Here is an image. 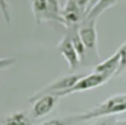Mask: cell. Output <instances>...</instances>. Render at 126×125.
I'll use <instances>...</instances> for the list:
<instances>
[{
  "label": "cell",
  "instance_id": "6da1fadb",
  "mask_svg": "<svg viewBox=\"0 0 126 125\" xmlns=\"http://www.w3.org/2000/svg\"><path fill=\"white\" fill-rule=\"evenodd\" d=\"M125 111H126V94H116L107 97L99 104L88 110L74 114L72 116V119L73 121H86L94 118L114 116L115 114H119Z\"/></svg>",
  "mask_w": 126,
  "mask_h": 125
},
{
  "label": "cell",
  "instance_id": "7a4b0ae2",
  "mask_svg": "<svg viewBox=\"0 0 126 125\" xmlns=\"http://www.w3.org/2000/svg\"><path fill=\"white\" fill-rule=\"evenodd\" d=\"M96 20L84 19L78 28L79 35L86 48V58L84 64H94L100 62L97 48V32H96Z\"/></svg>",
  "mask_w": 126,
  "mask_h": 125
},
{
  "label": "cell",
  "instance_id": "3957f363",
  "mask_svg": "<svg viewBox=\"0 0 126 125\" xmlns=\"http://www.w3.org/2000/svg\"><path fill=\"white\" fill-rule=\"evenodd\" d=\"M108 80H109L108 77L101 75L99 73H96V72H92L88 75L84 74L83 77H81L73 87H71L69 90L65 92L57 94V95L59 97H62V96H66V95H69L75 93H82L85 91H90V90H93V89H95V88H98L104 85Z\"/></svg>",
  "mask_w": 126,
  "mask_h": 125
},
{
  "label": "cell",
  "instance_id": "277c9868",
  "mask_svg": "<svg viewBox=\"0 0 126 125\" xmlns=\"http://www.w3.org/2000/svg\"><path fill=\"white\" fill-rule=\"evenodd\" d=\"M84 74H78V73H74V74H69V75H65L62 77H58L57 79H55L54 81H52L51 83L45 85L43 88L39 89L37 92H35L30 98H33L36 96H39L41 94H59L62 92H65L67 90H69L71 87H73L76 82L83 77Z\"/></svg>",
  "mask_w": 126,
  "mask_h": 125
},
{
  "label": "cell",
  "instance_id": "5b68a950",
  "mask_svg": "<svg viewBox=\"0 0 126 125\" xmlns=\"http://www.w3.org/2000/svg\"><path fill=\"white\" fill-rule=\"evenodd\" d=\"M62 26L66 29L78 28L85 19V14L80 8L76 0H66L61 9Z\"/></svg>",
  "mask_w": 126,
  "mask_h": 125
},
{
  "label": "cell",
  "instance_id": "8992f818",
  "mask_svg": "<svg viewBox=\"0 0 126 125\" xmlns=\"http://www.w3.org/2000/svg\"><path fill=\"white\" fill-rule=\"evenodd\" d=\"M59 98L55 94H44L33 98H29V101L32 102V116L34 118H41L48 115L55 108Z\"/></svg>",
  "mask_w": 126,
  "mask_h": 125
},
{
  "label": "cell",
  "instance_id": "52a82bcc",
  "mask_svg": "<svg viewBox=\"0 0 126 125\" xmlns=\"http://www.w3.org/2000/svg\"><path fill=\"white\" fill-rule=\"evenodd\" d=\"M56 48L59 53L65 58L70 70L74 71L81 65V58L74 47V44L71 40L68 31H65V33L59 40Z\"/></svg>",
  "mask_w": 126,
  "mask_h": 125
},
{
  "label": "cell",
  "instance_id": "ba28073f",
  "mask_svg": "<svg viewBox=\"0 0 126 125\" xmlns=\"http://www.w3.org/2000/svg\"><path fill=\"white\" fill-rule=\"evenodd\" d=\"M119 64H120V55H119L118 51L116 50L111 56H109L105 60L100 61L99 63L94 65V72L104 75L110 79L112 76L116 75Z\"/></svg>",
  "mask_w": 126,
  "mask_h": 125
},
{
  "label": "cell",
  "instance_id": "9c48e42d",
  "mask_svg": "<svg viewBox=\"0 0 126 125\" xmlns=\"http://www.w3.org/2000/svg\"><path fill=\"white\" fill-rule=\"evenodd\" d=\"M61 9L59 0H47V10L45 15V22H55L62 24Z\"/></svg>",
  "mask_w": 126,
  "mask_h": 125
},
{
  "label": "cell",
  "instance_id": "30bf717a",
  "mask_svg": "<svg viewBox=\"0 0 126 125\" xmlns=\"http://www.w3.org/2000/svg\"><path fill=\"white\" fill-rule=\"evenodd\" d=\"M118 0H98V2L88 12L85 19L97 20V18L107 9L113 7Z\"/></svg>",
  "mask_w": 126,
  "mask_h": 125
},
{
  "label": "cell",
  "instance_id": "8fae6325",
  "mask_svg": "<svg viewBox=\"0 0 126 125\" xmlns=\"http://www.w3.org/2000/svg\"><path fill=\"white\" fill-rule=\"evenodd\" d=\"M32 10L34 21L37 25L45 22V15L47 10V0H32Z\"/></svg>",
  "mask_w": 126,
  "mask_h": 125
},
{
  "label": "cell",
  "instance_id": "7c38bea8",
  "mask_svg": "<svg viewBox=\"0 0 126 125\" xmlns=\"http://www.w3.org/2000/svg\"><path fill=\"white\" fill-rule=\"evenodd\" d=\"M3 125H32V121L26 112L17 111L9 115Z\"/></svg>",
  "mask_w": 126,
  "mask_h": 125
},
{
  "label": "cell",
  "instance_id": "4fadbf2b",
  "mask_svg": "<svg viewBox=\"0 0 126 125\" xmlns=\"http://www.w3.org/2000/svg\"><path fill=\"white\" fill-rule=\"evenodd\" d=\"M117 51L120 55V64H119V67H118V70L115 76L120 75L124 70H126V40L119 46Z\"/></svg>",
  "mask_w": 126,
  "mask_h": 125
},
{
  "label": "cell",
  "instance_id": "5bb4252c",
  "mask_svg": "<svg viewBox=\"0 0 126 125\" xmlns=\"http://www.w3.org/2000/svg\"><path fill=\"white\" fill-rule=\"evenodd\" d=\"M0 12L5 20V22L10 25L11 23V15H10V11H9V5L7 0H0Z\"/></svg>",
  "mask_w": 126,
  "mask_h": 125
},
{
  "label": "cell",
  "instance_id": "9a60e30c",
  "mask_svg": "<svg viewBox=\"0 0 126 125\" xmlns=\"http://www.w3.org/2000/svg\"><path fill=\"white\" fill-rule=\"evenodd\" d=\"M101 119L95 121L91 125H116L117 119L114 116H107V117H100Z\"/></svg>",
  "mask_w": 126,
  "mask_h": 125
},
{
  "label": "cell",
  "instance_id": "2e32d148",
  "mask_svg": "<svg viewBox=\"0 0 126 125\" xmlns=\"http://www.w3.org/2000/svg\"><path fill=\"white\" fill-rule=\"evenodd\" d=\"M16 59L13 57H1L0 58V70L5 69L7 67H10L15 63Z\"/></svg>",
  "mask_w": 126,
  "mask_h": 125
},
{
  "label": "cell",
  "instance_id": "e0dca14e",
  "mask_svg": "<svg viewBox=\"0 0 126 125\" xmlns=\"http://www.w3.org/2000/svg\"><path fill=\"white\" fill-rule=\"evenodd\" d=\"M40 125H66V123L61 119L53 118V119H49V120L42 122Z\"/></svg>",
  "mask_w": 126,
  "mask_h": 125
},
{
  "label": "cell",
  "instance_id": "ac0fdd59",
  "mask_svg": "<svg viewBox=\"0 0 126 125\" xmlns=\"http://www.w3.org/2000/svg\"><path fill=\"white\" fill-rule=\"evenodd\" d=\"M98 2V0H90V2H89V5H88V8H87V11H86V14H85V16L88 14V12Z\"/></svg>",
  "mask_w": 126,
  "mask_h": 125
},
{
  "label": "cell",
  "instance_id": "d6986e66",
  "mask_svg": "<svg viewBox=\"0 0 126 125\" xmlns=\"http://www.w3.org/2000/svg\"><path fill=\"white\" fill-rule=\"evenodd\" d=\"M116 125H126V119L125 120H117Z\"/></svg>",
  "mask_w": 126,
  "mask_h": 125
}]
</instances>
